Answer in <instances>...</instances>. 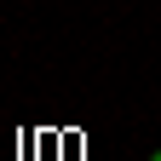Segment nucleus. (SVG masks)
Listing matches in <instances>:
<instances>
[{
    "label": "nucleus",
    "mask_w": 161,
    "mask_h": 161,
    "mask_svg": "<svg viewBox=\"0 0 161 161\" xmlns=\"http://www.w3.org/2000/svg\"><path fill=\"white\" fill-rule=\"evenodd\" d=\"M150 161H161V150H155V155H150Z\"/></svg>",
    "instance_id": "1"
}]
</instances>
